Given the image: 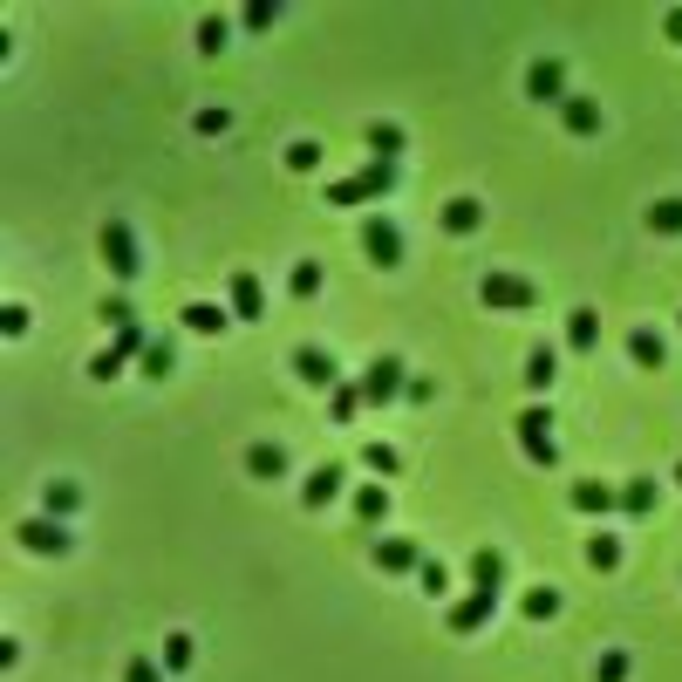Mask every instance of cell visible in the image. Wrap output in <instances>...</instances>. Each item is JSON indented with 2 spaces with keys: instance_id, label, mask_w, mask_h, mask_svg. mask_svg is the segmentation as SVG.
Here are the masks:
<instances>
[{
  "instance_id": "6da1fadb",
  "label": "cell",
  "mask_w": 682,
  "mask_h": 682,
  "mask_svg": "<svg viewBox=\"0 0 682 682\" xmlns=\"http://www.w3.org/2000/svg\"><path fill=\"white\" fill-rule=\"evenodd\" d=\"M396 191V164H362V171H348L328 185V205H376Z\"/></svg>"
},
{
  "instance_id": "7a4b0ae2",
  "label": "cell",
  "mask_w": 682,
  "mask_h": 682,
  "mask_svg": "<svg viewBox=\"0 0 682 682\" xmlns=\"http://www.w3.org/2000/svg\"><path fill=\"white\" fill-rule=\"evenodd\" d=\"M478 301L492 307V314H532V307H539V287L519 280V273H485V280H478Z\"/></svg>"
},
{
  "instance_id": "3957f363",
  "label": "cell",
  "mask_w": 682,
  "mask_h": 682,
  "mask_svg": "<svg viewBox=\"0 0 682 682\" xmlns=\"http://www.w3.org/2000/svg\"><path fill=\"white\" fill-rule=\"evenodd\" d=\"M519 451L532 457V464H553V457H560V437H553V410H546V403H532V410H519Z\"/></svg>"
},
{
  "instance_id": "277c9868",
  "label": "cell",
  "mask_w": 682,
  "mask_h": 682,
  "mask_svg": "<svg viewBox=\"0 0 682 682\" xmlns=\"http://www.w3.org/2000/svg\"><path fill=\"white\" fill-rule=\"evenodd\" d=\"M396 396H410L403 355H376V362L362 369V403H396Z\"/></svg>"
},
{
  "instance_id": "5b68a950",
  "label": "cell",
  "mask_w": 682,
  "mask_h": 682,
  "mask_svg": "<svg viewBox=\"0 0 682 682\" xmlns=\"http://www.w3.org/2000/svg\"><path fill=\"white\" fill-rule=\"evenodd\" d=\"M103 260H110L116 280H137V273H144V260H137V232L123 226V219H110V226H103Z\"/></svg>"
},
{
  "instance_id": "8992f818",
  "label": "cell",
  "mask_w": 682,
  "mask_h": 682,
  "mask_svg": "<svg viewBox=\"0 0 682 682\" xmlns=\"http://www.w3.org/2000/svg\"><path fill=\"white\" fill-rule=\"evenodd\" d=\"M492 614H498V594H492V587H471V594H464V601H457L444 621H451V635H478Z\"/></svg>"
},
{
  "instance_id": "52a82bcc",
  "label": "cell",
  "mask_w": 682,
  "mask_h": 682,
  "mask_svg": "<svg viewBox=\"0 0 682 682\" xmlns=\"http://www.w3.org/2000/svg\"><path fill=\"white\" fill-rule=\"evenodd\" d=\"M294 376H301L307 389H341L335 355H328V348H314V341H301V348H294Z\"/></svg>"
},
{
  "instance_id": "ba28073f",
  "label": "cell",
  "mask_w": 682,
  "mask_h": 682,
  "mask_svg": "<svg viewBox=\"0 0 682 682\" xmlns=\"http://www.w3.org/2000/svg\"><path fill=\"white\" fill-rule=\"evenodd\" d=\"M21 546H28V553H69V526H62V519H48V512H35V519H21Z\"/></svg>"
},
{
  "instance_id": "9c48e42d",
  "label": "cell",
  "mask_w": 682,
  "mask_h": 682,
  "mask_svg": "<svg viewBox=\"0 0 682 682\" xmlns=\"http://www.w3.org/2000/svg\"><path fill=\"white\" fill-rule=\"evenodd\" d=\"M362 253H369L376 266H396V260H403V232L389 226L382 212H376V219H362Z\"/></svg>"
},
{
  "instance_id": "30bf717a",
  "label": "cell",
  "mask_w": 682,
  "mask_h": 682,
  "mask_svg": "<svg viewBox=\"0 0 682 682\" xmlns=\"http://www.w3.org/2000/svg\"><path fill=\"white\" fill-rule=\"evenodd\" d=\"M526 96L532 103H567V69L546 55V62H532L526 69Z\"/></svg>"
},
{
  "instance_id": "8fae6325",
  "label": "cell",
  "mask_w": 682,
  "mask_h": 682,
  "mask_svg": "<svg viewBox=\"0 0 682 682\" xmlns=\"http://www.w3.org/2000/svg\"><path fill=\"white\" fill-rule=\"evenodd\" d=\"M341 485H348V471H341V464H321V471L301 485V505H307V512H321V505H335V498H341Z\"/></svg>"
},
{
  "instance_id": "7c38bea8",
  "label": "cell",
  "mask_w": 682,
  "mask_h": 682,
  "mask_svg": "<svg viewBox=\"0 0 682 682\" xmlns=\"http://www.w3.org/2000/svg\"><path fill=\"white\" fill-rule=\"evenodd\" d=\"M226 294H232V321H260V314H266V287L253 280V273H232Z\"/></svg>"
},
{
  "instance_id": "4fadbf2b",
  "label": "cell",
  "mask_w": 682,
  "mask_h": 682,
  "mask_svg": "<svg viewBox=\"0 0 682 682\" xmlns=\"http://www.w3.org/2000/svg\"><path fill=\"white\" fill-rule=\"evenodd\" d=\"M376 567L382 573H423L417 539H376Z\"/></svg>"
},
{
  "instance_id": "5bb4252c",
  "label": "cell",
  "mask_w": 682,
  "mask_h": 682,
  "mask_svg": "<svg viewBox=\"0 0 682 682\" xmlns=\"http://www.w3.org/2000/svg\"><path fill=\"white\" fill-rule=\"evenodd\" d=\"M567 498H573V512H601V519L621 505V492H614V485H601V478H580Z\"/></svg>"
},
{
  "instance_id": "9a60e30c",
  "label": "cell",
  "mask_w": 682,
  "mask_h": 682,
  "mask_svg": "<svg viewBox=\"0 0 682 682\" xmlns=\"http://www.w3.org/2000/svg\"><path fill=\"white\" fill-rule=\"evenodd\" d=\"M226 321H232V307H219V301H191L185 307V328H191V335H226Z\"/></svg>"
},
{
  "instance_id": "2e32d148",
  "label": "cell",
  "mask_w": 682,
  "mask_h": 682,
  "mask_svg": "<svg viewBox=\"0 0 682 682\" xmlns=\"http://www.w3.org/2000/svg\"><path fill=\"white\" fill-rule=\"evenodd\" d=\"M560 116H567L573 137H594V130H601V103H594V96H567V103H560Z\"/></svg>"
},
{
  "instance_id": "e0dca14e",
  "label": "cell",
  "mask_w": 682,
  "mask_h": 682,
  "mask_svg": "<svg viewBox=\"0 0 682 682\" xmlns=\"http://www.w3.org/2000/svg\"><path fill=\"white\" fill-rule=\"evenodd\" d=\"M246 471L273 485V478H287V451L280 444H246Z\"/></svg>"
},
{
  "instance_id": "ac0fdd59",
  "label": "cell",
  "mask_w": 682,
  "mask_h": 682,
  "mask_svg": "<svg viewBox=\"0 0 682 682\" xmlns=\"http://www.w3.org/2000/svg\"><path fill=\"white\" fill-rule=\"evenodd\" d=\"M471 587H505V553H492V546H478V553H471Z\"/></svg>"
},
{
  "instance_id": "d6986e66",
  "label": "cell",
  "mask_w": 682,
  "mask_h": 682,
  "mask_svg": "<svg viewBox=\"0 0 682 682\" xmlns=\"http://www.w3.org/2000/svg\"><path fill=\"white\" fill-rule=\"evenodd\" d=\"M567 341L587 355V348L601 341V314H594V307H573V314H567Z\"/></svg>"
},
{
  "instance_id": "ffe728a7",
  "label": "cell",
  "mask_w": 682,
  "mask_h": 682,
  "mask_svg": "<svg viewBox=\"0 0 682 682\" xmlns=\"http://www.w3.org/2000/svg\"><path fill=\"white\" fill-rule=\"evenodd\" d=\"M137 362H144V376H171V369H178V348H171V335H151V348H144V355H137Z\"/></svg>"
},
{
  "instance_id": "44dd1931",
  "label": "cell",
  "mask_w": 682,
  "mask_h": 682,
  "mask_svg": "<svg viewBox=\"0 0 682 682\" xmlns=\"http://www.w3.org/2000/svg\"><path fill=\"white\" fill-rule=\"evenodd\" d=\"M628 355H635L642 369H662V362H669V348H662L655 328H635V335H628Z\"/></svg>"
},
{
  "instance_id": "7402d4cb",
  "label": "cell",
  "mask_w": 682,
  "mask_h": 682,
  "mask_svg": "<svg viewBox=\"0 0 682 682\" xmlns=\"http://www.w3.org/2000/svg\"><path fill=\"white\" fill-rule=\"evenodd\" d=\"M621 512H628V519H648V512H655V478H628V485H621Z\"/></svg>"
},
{
  "instance_id": "603a6c76",
  "label": "cell",
  "mask_w": 682,
  "mask_h": 682,
  "mask_svg": "<svg viewBox=\"0 0 682 682\" xmlns=\"http://www.w3.org/2000/svg\"><path fill=\"white\" fill-rule=\"evenodd\" d=\"M369 151H376V164H396L403 157V130L396 123H369Z\"/></svg>"
},
{
  "instance_id": "cb8c5ba5",
  "label": "cell",
  "mask_w": 682,
  "mask_h": 682,
  "mask_svg": "<svg viewBox=\"0 0 682 682\" xmlns=\"http://www.w3.org/2000/svg\"><path fill=\"white\" fill-rule=\"evenodd\" d=\"M355 519H362V526H382V519H389V492H382V485H362V492H355Z\"/></svg>"
},
{
  "instance_id": "d4e9b609",
  "label": "cell",
  "mask_w": 682,
  "mask_h": 682,
  "mask_svg": "<svg viewBox=\"0 0 682 682\" xmlns=\"http://www.w3.org/2000/svg\"><path fill=\"white\" fill-rule=\"evenodd\" d=\"M478 219H485L478 198H451V205H444V226H451V232H478Z\"/></svg>"
},
{
  "instance_id": "484cf974",
  "label": "cell",
  "mask_w": 682,
  "mask_h": 682,
  "mask_svg": "<svg viewBox=\"0 0 682 682\" xmlns=\"http://www.w3.org/2000/svg\"><path fill=\"white\" fill-rule=\"evenodd\" d=\"M226 41H232V21H226V14H205V21H198V48H205V55H219Z\"/></svg>"
},
{
  "instance_id": "4316f807",
  "label": "cell",
  "mask_w": 682,
  "mask_h": 682,
  "mask_svg": "<svg viewBox=\"0 0 682 682\" xmlns=\"http://www.w3.org/2000/svg\"><path fill=\"white\" fill-rule=\"evenodd\" d=\"M287 294H294V301H314V294H321V266L301 260L294 273H287Z\"/></svg>"
},
{
  "instance_id": "83f0119b",
  "label": "cell",
  "mask_w": 682,
  "mask_h": 682,
  "mask_svg": "<svg viewBox=\"0 0 682 682\" xmlns=\"http://www.w3.org/2000/svg\"><path fill=\"white\" fill-rule=\"evenodd\" d=\"M553 376H560L553 348H532V355H526V382H532V389H553Z\"/></svg>"
},
{
  "instance_id": "f1b7e54d",
  "label": "cell",
  "mask_w": 682,
  "mask_h": 682,
  "mask_svg": "<svg viewBox=\"0 0 682 682\" xmlns=\"http://www.w3.org/2000/svg\"><path fill=\"white\" fill-rule=\"evenodd\" d=\"M328 410H335V423H355V410H362V382H341V389H328Z\"/></svg>"
},
{
  "instance_id": "f546056e",
  "label": "cell",
  "mask_w": 682,
  "mask_h": 682,
  "mask_svg": "<svg viewBox=\"0 0 682 682\" xmlns=\"http://www.w3.org/2000/svg\"><path fill=\"white\" fill-rule=\"evenodd\" d=\"M587 560H594L601 573H614L621 567V539H614V532H594V539H587Z\"/></svg>"
},
{
  "instance_id": "4dcf8cb0",
  "label": "cell",
  "mask_w": 682,
  "mask_h": 682,
  "mask_svg": "<svg viewBox=\"0 0 682 682\" xmlns=\"http://www.w3.org/2000/svg\"><path fill=\"white\" fill-rule=\"evenodd\" d=\"M648 226L676 239V232H682V198H655V205H648Z\"/></svg>"
},
{
  "instance_id": "1f68e13d",
  "label": "cell",
  "mask_w": 682,
  "mask_h": 682,
  "mask_svg": "<svg viewBox=\"0 0 682 682\" xmlns=\"http://www.w3.org/2000/svg\"><path fill=\"white\" fill-rule=\"evenodd\" d=\"M41 505H48V519H69V512L82 505V492H76V485H48V492H41Z\"/></svg>"
},
{
  "instance_id": "d6a6232c",
  "label": "cell",
  "mask_w": 682,
  "mask_h": 682,
  "mask_svg": "<svg viewBox=\"0 0 682 682\" xmlns=\"http://www.w3.org/2000/svg\"><path fill=\"white\" fill-rule=\"evenodd\" d=\"M560 614V587H532L526 594V621H553Z\"/></svg>"
},
{
  "instance_id": "836d02e7",
  "label": "cell",
  "mask_w": 682,
  "mask_h": 682,
  "mask_svg": "<svg viewBox=\"0 0 682 682\" xmlns=\"http://www.w3.org/2000/svg\"><path fill=\"white\" fill-rule=\"evenodd\" d=\"M417 587H423V594H430V601H444V594H451V573H444V560H423Z\"/></svg>"
},
{
  "instance_id": "e575fe53",
  "label": "cell",
  "mask_w": 682,
  "mask_h": 682,
  "mask_svg": "<svg viewBox=\"0 0 682 682\" xmlns=\"http://www.w3.org/2000/svg\"><path fill=\"white\" fill-rule=\"evenodd\" d=\"M362 464H369V471H382V478H389V471H396V464H403V457H396V444H362Z\"/></svg>"
},
{
  "instance_id": "d590c367",
  "label": "cell",
  "mask_w": 682,
  "mask_h": 682,
  "mask_svg": "<svg viewBox=\"0 0 682 682\" xmlns=\"http://www.w3.org/2000/svg\"><path fill=\"white\" fill-rule=\"evenodd\" d=\"M123 369H130V355H116V348H103V355H96V362H89V376H96V382H110V376H123Z\"/></svg>"
},
{
  "instance_id": "8d00e7d4",
  "label": "cell",
  "mask_w": 682,
  "mask_h": 682,
  "mask_svg": "<svg viewBox=\"0 0 682 682\" xmlns=\"http://www.w3.org/2000/svg\"><path fill=\"white\" fill-rule=\"evenodd\" d=\"M594 682H628V655H621V648H607L601 669H594Z\"/></svg>"
},
{
  "instance_id": "74e56055",
  "label": "cell",
  "mask_w": 682,
  "mask_h": 682,
  "mask_svg": "<svg viewBox=\"0 0 682 682\" xmlns=\"http://www.w3.org/2000/svg\"><path fill=\"white\" fill-rule=\"evenodd\" d=\"M123 682H164V669H157L151 655H130V662H123Z\"/></svg>"
},
{
  "instance_id": "f35d334b",
  "label": "cell",
  "mask_w": 682,
  "mask_h": 682,
  "mask_svg": "<svg viewBox=\"0 0 682 682\" xmlns=\"http://www.w3.org/2000/svg\"><path fill=\"white\" fill-rule=\"evenodd\" d=\"M239 21H246V28H253V35H266V28H273V21H280V7H266V0H253V7H246V14H239Z\"/></svg>"
},
{
  "instance_id": "ab89813d",
  "label": "cell",
  "mask_w": 682,
  "mask_h": 682,
  "mask_svg": "<svg viewBox=\"0 0 682 682\" xmlns=\"http://www.w3.org/2000/svg\"><path fill=\"white\" fill-rule=\"evenodd\" d=\"M164 669H191V635H171L164 642Z\"/></svg>"
},
{
  "instance_id": "60d3db41",
  "label": "cell",
  "mask_w": 682,
  "mask_h": 682,
  "mask_svg": "<svg viewBox=\"0 0 682 682\" xmlns=\"http://www.w3.org/2000/svg\"><path fill=\"white\" fill-rule=\"evenodd\" d=\"M287 164H294V171H314V164H321V144H287Z\"/></svg>"
},
{
  "instance_id": "b9f144b4",
  "label": "cell",
  "mask_w": 682,
  "mask_h": 682,
  "mask_svg": "<svg viewBox=\"0 0 682 682\" xmlns=\"http://www.w3.org/2000/svg\"><path fill=\"white\" fill-rule=\"evenodd\" d=\"M0 328H7V335H28V307L7 301V307H0Z\"/></svg>"
},
{
  "instance_id": "7bdbcfd3",
  "label": "cell",
  "mask_w": 682,
  "mask_h": 682,
  "mask_svg": "<svg viewBox=\"0 0 682 682\" xmlns=\"http://www.w3.org/2000/svg\"><path fill=\"white\" fill-rule=\"evenodd\" d=\"M103 321H110V328H130V321H137V307H130V301H103Z\"/></svg>"
},
{
  "instance_id": "ee69618b",
  "label": "cell",
  "mask_w": 682,
  "mask_h": 682,
  "mask_svg": "<svg viewBox=\"0 0 682 682\" xmlns=\"http://www.w3.org/2000/svg\"><path fill=\"white\" fill-rule=\"evenodd\" d=\"M232 116L226 110H198V130H205V137H219V130H226Z\"/></svg>"
},
{
  "instance_id": "f6af8a7d",
  "label": "cell",
  "mask_w": 682,
  "mask_h": 682,
  "mask_svg": "<svg viewBox=\"0 0 682 682\" xmlns=\"http://www.w3.org/2000/svg\"><path fill=\"white\" fill-rule=\"evenodd\" d=\"M662 35H669V41H682V7H669V14H662Z\"/></svg>"
},
{
  "instance_id": "bcb514c9",
  "label": "cell",
  "mask_w": 682,
  "mask_h": 682,
  "mask_svg": "<svg viewBox=\"0 0 682 682\" xmlns=\"http://www.w3.org/2000/svg\"><path fill=\"white\" fill-rule=\"evenodd\" d=\"M676 485H682V464H676Z\"/></svg>"
}]
</instances>
